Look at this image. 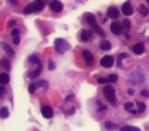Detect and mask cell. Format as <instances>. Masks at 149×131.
Here are the masks:
<instances>
[{"instance_id":"obj_1","label":"cell","mask_w":149,"mask_h":131,"mask_svg":"<svg viewBox=\"0 0 149 131\" xmlns=\"http://www.w3.org/2000/svg\"><path fill=\"white\" fill-rule=\"evenodd\" d=\"M45 7V3L43 1H40V0H36L34 2L30 3L27 7L25 8V13L26 15H29V13H35V11H39Z\"/></svg>"},{"instance_id":"obj_2","label":"cell","mask_w":149,"mask_h":131,"mask_svg":"<svg viewBox=\"0 0 149 131\" xmlns=\"http://www.w3.org/2000/svg\"><path fill=\"white\" fill-rule=\"evenodd\" d=\"M103 94L105 96V98L107 99V102L111 104H116V90L112 86H105L103 89Z\"/></svg>"},{"instance_id":"obj_3","label":"cell","mask_w":149,"mask_h":131,"mask_svg":"<svg viewBox=\"0 0 149 131\" xmlns=\"http://www.w3.org/2000/svg\"><path fill=\"white\" fill-rule=\"evenodd\" d=\"M87 22H88V24H89V25L92 27V29H93L94 31H95L96 33L98 34V35L102 36V37H103V36H105V33H104V31L99 27V26H98L97 22H96L95 17H94L92 13H89V15H87Z\"/></svg>"},{"instance_id":"obj_4","label":"cell","mask_w":149,"mask_h":131,"mask_svg":"<svg viewBox=\"0 0 149 131\" xmlns=\"http://www.w3.org/2000/svg\"><path fill=\"white\" fill-rule=\"evenodd\" d=\"M54 46H55V49L58 53L63 54L64 52H66V50L70 49V44L63 39H60V38H57V39L54 41Z\"/></svg>"},{"instance_id":"obj_5","label":"cell","mask_w":149,"mask_h":131,"mask_svg":"<svg viewBox=\"0 0 149 131\" xmlns=\"http://www.w3.org/2000/svg\"><path fill=\"white\" fill-rule=\"evenodd\" d=\"M113 62H114V60L111 55H105L101 58L100 64L104 68H111L112 64H113Z\"/></svg>"},{"instance_id":"obj_6","label":"cell","mask_w":149,"mask_h":131,"mask_svg":"<svg viewBox=\"0 0 149 131\" xmlns=\"http://www.w3.org/2000/svg\"><path fill=\"white\" fill-rule=\"evenodd\" d=\"M50 8L53 11H55V13H60L62 11V8H63V5H62V3L60 1L54 0V1H52L50 3Z\"/></svg>"},{"instance_id":"obj_7","label":"cell","mask_w":149,"mask_h":131,"mask_svg":"<svg viewBox=\"0 0 149 131\" xmlns=\"http://www.w3.org/2000/svg\"><path fill=\"white\" fill-rule=\"evenodd\" d=\"M122 28H123V26L120 25V23L113 22V23H111V25H110V31L113 34H116V35H120V34L122 33Z\"/></svg>"},{"instance_id":"obj_8","label":"cell","mask_w":149,"mask_h":131,"mask_svg":"<svg viewBox=\"0 0 149 131\" xmlns=\"http://www.w3.org/2000/svg\"><path fill=\"white\" fill-rule=\"evenodd\" d=\"M41 112H42V115H43L44 118H47V119H50L53 117V111L50 106H42L41 109Z\"/></svg>"},{"instance_id":"obj_9","label":"cell","mask_w":149,"mask_h":131,"mask_svg":"<svg viewBox=\"0 0 149 131\" xmlns=\"http://www.w3.org/2000/svg\"><path fill=\"white\" fill-rule=\"evenodd\" d=\"M122 11L125 15H131L133 13V7L130 2H125L122 6Z\"/></svg>"},{"instance_id":"obj_10","label":"cell","mask_w":149,"mask_h":131,"mask_svg":"<svg viewBox=\"0 0 149 131\" xmlns=\"http://www.w3.org/2000/svg\"><path fill=\"white\" fill-rule=\"evenodd\" d=\"M107 15L110 19H116L120 15V13H118V8H116V7H109L107 11Z\"/></svg>"},{"instance_id":"obj_11","label":"cell","mask_w":149,"mask_h":131,"mask_svg":"<svg viewBox=\"0 0 149 131\" xmlns=\"http://www.w3.org/2000/svg\"><path fill=\"white\" fill-rule=\"evenodd\" d=\"M144 45L142 43H137L133 46V51L135 52L136 54H142L144 52Z\"/></svg>"},{"instance_id":"obj_12","label":"cell","mask_w":149,"mask_h":131,"mask_svg":"<svg viewBox=\"0 0 149 131\" xmlns=\"http://www.w3.org/2000/svg\"><path fill=\"white\" fill-rule=\"evenodd\" d=\"M91 31H88V30H83V31L81 32V40L84 42H87L88 40L90 39V37H91Z\"/></svg>"},{"instance_id":"obj_13","label":"cell","mask_w":149,"mask_h":131,"mask_svg":"<svg viewBox=\"0 0 149 131\" xmlns=\"http://www.w3.org/2000/svg\"><path fill=\"white\" fill-rule=\"evenodd\" d=\"M1 46H2V47L4 48L5 52H6V53L8 54V55H10V56L15 55V50H13V48H11L10 46H9L7 43H5V42H2V43H1Z\"/></svg>"},{"instance_id":"obj_14","label":"cell","mask_w":149,"mask_h":131,"mask_svg":"<svg viewBox=\"0 0 149 131\" xmlns=\"http://www.w3.org/2000/svg\"><path fill=\"white\" fill-rule=\"evenodd\" d=\"M83 56H84V58H85L87 62H93V60H94L93 54H92L90 51H88V50H84V51H83Z\"/></svg>"},{"instance_id":"obj_15","label":"cell","mask_w":149,"mask_h":131,"mask_svg":"<svg viewBox=\"0 0 149 131\" xmlns=\"http://www.w3.org/2000/svg\"><path fill=\"white\" fill-rule=\"evenodd\" d=\"M100 48H101L102 50H109L110 48H111V44H110V42L107 41V40H102V41L100 42Z\"/></svg>"},{"instance_id":"obj_16","label":"cell","mask_w":149,"mask_h":131,"mask_svg":"<svg viewBox=\"0 0 149 131\" xmlns=\"http://www.w3.org/2000/svg\"><path fill=\"white\" fill-rule=\"evenodd\" d=\"M125 110L127 112L132 113V114H137V111L134 110V104L133 102H127V104H125Z\"/></svg>"},{"instance_id":"obj_17","label":"cell","mask_w":149,"mask_h":131,"mask_svg":"<svg viewBox=\"0 0 149 131\" xmlns=\"http://www.w3.org/2000/svg\"><path fill=\"white\" fill-rule=\"evenodd\" d=\"M9 82V76L6 73L0 74V83L1 84H6Z\"/></svg>"},{"instance_id":"obj_18","label":"cell","mask_w":149,"mask_h":131,"mask_svg":"<svg viewBox=\"0 0 149 131\" xmlns=\"http://www.w3.org/2000/svg\"><path fill=\"white\" fill-rule=\"evenodd\" d=\"M41 70H42V64H38V68H37V69H36L34 72H32L31 75H29V77L30 78H36V77H38V76H39V74L41 73Z\"/></svg>"},{"instance_id":"obj_19","label":"cell","mask_w":149,"mask_h":131,"mask_svg":"<svg viewBox=\"0 0 149 131\" xmlns=\"http://www.w3.org/2000/svg\"><path fill=\"white\" fill-rule=\"evenodd\" d=\"M0 117L2 119H5L8 117V110H7L6 106H2L0 109Z\"/></svg>"},{"instance_id":"obj_20","label":"cell","mask_w":149,"mask_h":131,"mask_svg":"<svg viewBox=\"0 0 149 131\" xmlns=\"http://www.w3.org/2000/svg\"><path fill=\"white\" fill-rule=\"evenodd\" d=\"M0 64H1L2 68H4V69L10 70V62H9L7 60H0Z\"/></svg>"},{"instance_id":"obj_21","label":"cell","mask_w":149,"mask_h":131,"mask_svg":"<svg viewBox=\"0 0 149 131\" xmlns=\"http://www.w3.org/2000/svg\"><path fill=\"white\" fill-rule=\"evenodd\" d=\"M28 60H29L30 62H32V64H41L39 57H37L36 55H31L29 58H28Z\"/></svg>"},{"instance_id":"obj_22","label":"cell","mask_w":149,"mask_h":131,"mask_svg":"<svg viewBox=\"0 0 149 131\" xmlns=\"http://www.w3.org/2000/svg\"><path fill=\"white\" fill-rule=\"evenodd\" d=\"M120 131H141L138 127H135V126H126V127H123L120 129Z\"/></svg>"},{"instance_id":"obj_23","label":"cell","mask_w":149,"mask_h":131,"mask_svg":"<svg viewBox=\"0 0 149 131\" xmlns=\"http://www.w3.org/2000/svg\"><path fill=\"white\" fill-rule=\"evenodd\" d=\"M137 106H138V112H144L145 109H146V104L144 102H137Z\"/></svg>"},{"instance_id":"obj_24","label":"cell","mask_w":149,"mask_h":131,"mask_svg":"<svg viewBox=\"0 0 149 131\" xmlns=\"http://www.w3.org/2000/svg\"><path fill=\"white\" fill-rule=\"evenodd\" d=\"M107 80L110 83H114V82L118 81V76H116V74H111V75H109L107 77Z\"/></svg>"},{"instance_id":"obj_25","label":"cell","mask_w":149,"mask_h":131,"mask_svg":"<svg viewBox=\"0 0 149 131\" xmlns=\"http://www.w3.org/2000/svg\"><path fill=\"white\" fill-rule=\"evenodd\" d=\"M38 88V85L37 83H32L29 85V92L30 93H34L36 91V89Z\"/></svg>"},{"instance_id":"obj_26","label":"cell","mask_w":149,"mask_h":131,"mask_svg":"<svg viewBox=\"0 0 149 131\" xmlns=\"http://www.w3.org/2000/svg\"><path fill=\"white\" fill-rule=\"evenodd\" d=\"M127 56H128V54H127V53H120V55H118V64L120 66V67H122V60L126 58Z\"/></svg>"},{"instance_id":"obj_27","label":"cell","mask_w":149,"mask_h":131,"mask_svg":"<svg viewBox=\"0 0 149 131\" xmlns=\"http://www.w3.org/2000/svg\"><path fill=\"white\" fill-rule=\"evenodd\" d=\"M139 11H140V13L142 15H148V8H146L144 5H141L140 8H139Z\"/></svg>"},{"instance_id":"obj_28","label":"cell","mask_w":149,"mask_h":131,"mask_svg":"<svg viewBox=\"0 0 149 131\" xmlns=\"http://www.w3.org/2000/svg\"><path fill=\"white\" fill-rule=\"evenodd\" d=\"M37 85H38V87H42V88H44V89H46V88L48 87V83L45 81V80H42V81H39L37 83Z\"/></svg>"},{"instance_id":"obj_29","label":"cell","mask_w":149,"mask_h":131,"mask_svg":"<svg viewBox=\"0 0 149 131\" xmlns=\"http://www.w3.org/2000/svg\"><path fill=\"white\" fill-rule=\"evenodd\" d=\"M48 69L51 70V71H53L55 69V64H54V62L52 60H48Z\"/></svg>"},{"instance_id":"obj_30","label":"cell","mask_w":149,"mask_h":131,"mask_svg":"<svg viewBox=\"0 0 149 131\" xmlns=\"http://www.w3.org/2000/svg\"><path fill=\"white\" fill-rule=\"evenodd\" d=\"M114 127H116V125H114L113 123H111V122H106V123H105V128L109 129V130L113 129Z\"/></svg>"},{"instance_id":"obj_31","label":"cell","mask_w":149,"mask_h":131,"mask_svg":"<svg viewBox=\"0 0 149 131\" xmlns=\"http://www.w3.org/2000/svg\"><path fill=\"white\" fill-rule=\"evenodd\" d=\"M123 25H124V28H126V29H129V28L131 27V23L129 20H125V21L123 22Z\"/></svg>"},{"instance_id":"obj_32","label":"cell","mask_w":149,"mask_h":131,"mask_svg":"<svg viewBox=\"0 0 149 131\" xmlns=\"http://www.w3.org/2000/svg\"><path fill=\"white\" fill-rule=\"evenodd\" d=\"M11 35L13 36V37H19V31L17 29L13 30V32H11Z\"/></svg>"},{"instance_id":"obj_33","label":"cell","mask_w":149,"mask_h":131,"mask_svg":"<svg viewBox=\"0 0 149 131\" xmlns=\"http://www.w3.org/2000/svg\"><path fill=\"white\" fill-rule=\"evenodd\" d=\"M98 82H99L100 84L108 83V80H107V78H99V79H98Z\"/></svg>"},{"instance_id":"obj_34","label":"cell","mask_w":149,"mask_h":131,"mask_svg":"<svg viewBox=\"0 0 149 131\" xmlns=\"http://www.w3.org/2000/svg\"><path fill=\"white\" fill-rule=\"evenodd\" d=\"M141 95H143V96H148L149 95V93H148V90L147 89H143L142 91H141Z\"/></svg>"},{"instance_id":"obj_35","label":"cell","mask_w":149,"mask_h":131,"mask_svg":"<svg viewBox=\"0 0 149 131\" xmlns=\"http://www.w3.org/2000/svg\"><path fill=\"white\" fill-rule=\"evenodd\" d=\"M4 92H5V88L1 86V87H0V96H2L3 94H4Z\"/></svg>"},{"instance_id":"obj_36","label":"cell","mask_w":149,"mask_h":131,"mask_svg":"<svg viewBox=\"0 0 149 131\" xmlns=\"http://www.w3.org/2000/svg\"><path fill=\"white\" fill-rule=\"evenodd\" d=\"M13 43L19 44V37H13Z\"/></svg>"},{"instance_id":"obj_37","label":"cell","mask_w":149,"mask_h":131,"mask_svg":"<svg viewBox=\"0 0 149 131\" xmlns=\"http://www.w3.org/2000/svg\"><path fill=\"white\" fill-rule=\"evenodd\" d=\"M15 25H17V23H15V21H10L9 22V24H8V26L9 27H13Z\"/></svg>"},{"instance_id":"obj_38","label":"cell","mask_w":149,"mask_h":131,"mask_svg":"<svg viewBox=\"0 0 149 131\" xmlns=\"http://www.w3.org/2000/svg\"><path fill=\"white\" fill-rule=\"evenodd\" d=\"M128 93L130 94V95H132V94H134V90H133V89H129L128 90Z\"/></svg>"},{"instance_id":"obj_39","label":"cell","mask_w":149,"mask_h":131,"mask_svg":"<svg viewBox=\"0 0 149 131\" xmlns=\"http://www.w3.org/2000/svg\"><path fill=\"white\" fill-rule=\"evenodd\" d=\"M72 95H68V97H66V99H65V100H66V102H70V100L72 99Z\"/></svg>"},{"instance_id":"obj_40","label":"cell","mask_w":149,"mask_h":131,"mask_svg":"<svg viewBox=\"0 0 149 131\" xmlns=\"http://www.w3.org/2000/svg\"><path fill=\"white\" fill-rule=\"evenodd\" d=\"M148 4H149V0H148Z\"/></svg>"}]
</instances>
